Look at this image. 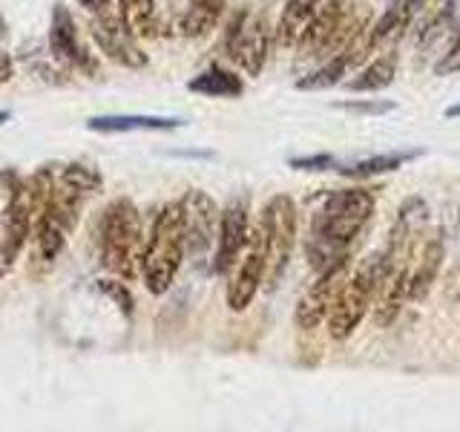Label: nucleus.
<instances>
[{
    "instance_id": "obj_1",
    "label": "nucleus",
    "mask_w": 460,
    "mask_h": 432,
    "mask_svg": "<svg viewBox=\"0 0 460 432\" xmlns=\"http://www.w3.org/2000/svg\"><path fill=\"white\" fill-rule=\"evenodd\" d=\"M35 194V259L40 266H52L64 239L78 222V211L86 196H93L101 179L98 173L84 165H66L61 173L40 170L32 179Z\"/></svg>"
},
{
    "instance_id": "obj_2",
    "label": "nucleus",
    "mask_w": 460,
    "mask_h": 432,
    "mask_svg": "<svg viewBox=\"0 0 460 432\" xmlns=\"http://www.w3.org/2000/svg\"><path fill=\"white\" fill-rule=\"evenodd\" d=\"M374 208H377V202L366 187H349V191H340L325 199L320 213L314 216L308 239V259L316 274L349 259L351 242L368 225Z\"/></svg>"
},
{
    "instance_id": "obj_3",
    "label": "nucleus",
    "mask_w": 460,
    "mask_h": 432,
    "mask_svg": "<svg viewBox=\"0 0 460 432\" xmlns=\"http://www.w3.org/2000/svg\"><path fill=\"white\" fill-rule=\"evenodd\" d=\"M187 248V230H184V208L181 202H170L155 216L150 239L141 254V277L150 294H164L176 280Z\"/></svg>"
},
{
    "instance_id": "obj_4",
    "label": "nucleus",
    "mask_w": 460,
    "mask_h": 432,
    "mask_svg": "<svg viewBox=\"0 0 460 432\" xmlns=\"http://www.w3.org/2000/svg\"><path fill=\"white\" fill-rule=\"evenodd\" d=\"M98 248L101 263L115 277L133 280L141 266L144 237H141V213L129 199H115L104 208L98 222Z\"/></svg>"
},
{
    "instance_id": "obj_5",
    "label": "nucleus",
    "mask_w": 460,
    "mask_h": 432,
    "mask_svg": "<svg viewBox=\"0 0 460 432\" xmlns=\"http://www.w3.org/2000/svg\"><path fill=\"white\" fill-rule=\"evenodd\" d=\"M385 277V251L368 254L357 266L351 277H345L340 292L328 309V335L334 340H345L354 335V328L363 323L374 297L380 292V283Z\"/></svg>"
},
{
    "instance_id": "obj_6",
    "label": "nucleus",
    "mask_w": 460,
    "mask_h": 432,
    "mask_svg": "<svg viewBox=\"0 0 460 432\" xmlns=\"http://www.w3.org/2000/svg\"><path fill=\"white\" fill-rule=\"evenodd\" d=\"M225 47H227V55L234 58L248 76H259L270 50V26H268L265 12L242 9L236 18L230 21Z\"/></svg>"
},
{
    "instance_id": "obj_7",
    "label": "nucleus",
    "mask_w": 460,
    "mask_h": 432,
    "mask_svg": "<svg viewBox=\"0 0 460 432\" xmlns=\"http://www.w3.org/2000/svg\"><path fill=\"white\" fill-rule=\"evenodd\" d=\"M262 234L268 245V280H277L296 242V205L291 196L277 194L268 202L262 211Z\"/></svg>"
},
{
    "instance_id": "obj_8",
    "label": "nucleus",
    "mask_w": 460,
    "mask_h": 432,
    "mask_svg": "<svg viewBox=\"0 0 460 432\" xmlns=\"http://www.w3.org/2000/svg\"><path fill=\"white\" fill-rule=\"evenodd\" d=\"M268 277V245H265V234H262V225H259L248 245H244V256L239 268L234 271L227 285V309L230 311H244L253 302L259 285Z\"/></svg>"
},
{
    "instance_id": "obj_9",
    "label": "nucleus",
    "mask_w": 460,
    "mask_h": 432,
    "mask_svg": "<svg viewBox=\"0 0 460 432\" xmlns=\"http://www.w3.org/2000/svg\"><path fill=\"white\" fill-rule=\"evenodd\" d=\"M345 268H349V259H342V263L320 271L316 283L308 288L305 294H302L299 309H296V326L299 328H316L325 320L331 302H334L340 285L345 283Z\"/></svg>"
},
{
    "instance_id": "obj_10",
    "label": "nucleus",
    "mask_w": 460,
    "mask_h": 432,
    "mask_svg": "<svg viewBox=\"0 0 460 432\" xmlns=\"http://www.w3.org/2000/svg\"><path fill=\"white\" fill-rule=\"evenodd\" d=\"M93 38L98 43V50L104 52L110 61H115V64L129 67V69H138V67L147 64L144 52L136 47V35L124 26V21L101 18L93 26Z\"/></svg>"
},
{
    "instance_id": "obj_11",
    "label": "nucleus",
    "mask_w": 460,
    "mask_h": 432,
    "mask_svg": "<svg viewBox=\"0 0 460 432\" xmlns=\"http://www.w3.org/2000/svg\"><path fill=\"white\" fill-rule=\"evenodd\" d=\"M251 239L248 230V208L242 202H230L227 211L222 213V228H219V251H216V274H227L236 266V256L244 251V245Z\"/></svg>"
},
{
    "instance_id": "obj_12",
    "label": "nucleus",
    "mask_w": 460,
    "mask_h": 432,
    "mask_svg": "<svg viewBox=\"0 0 460 432\" xmlns=\"http://www.w3.org/2000/svg\"><path fill=\"white\" fill-rule=\"evenodd\" d=\"M184 208V230H187V248L193 254L208 251L213 239V225H216V205L205 191H190L181 199Z\"/></svg>"
},
{
    "instance_id": "obj_13",
    "label": "nucleus",
    "mask_w": 460,
    "mask_h": 432,
    "mask_svg": "<svg viewBox=\"0 0 460 432\" xmlns=\"http://www.w3.org/2000/svg\"><path fill=\"white\" fill-rule=\"evenodd\" d=\"M443 263V239L431 234L423 245H417L409 263V300H426L435 285V277Z\"/></svg>"
},
{
    "instance_id": "obj_14",
    "label": "nucleus",
    "mask_w": 460,
    "mask_h": 432,
    "mask_svg": "<svg viewBox=\"0 0 460 432\" xmlns=\"http://www.w3.org/2000/svg\"><path fill=\"white\" fill-rule=\"evenodd\" d=\"M49 47L55 52V58H61L69 67H81V69H95V64L90 61V55L84 52V47L78 43V32H75V21L69 18L66 9L58 6L52 14V29H49Z\"/></svg>"
},
{
    "instance_id": "obj_15",
    "label": "nucleus",
    "mask_w": 460,
    "mask_h": 432,
    "mask_svg": "<svg viewBox=\"0 0 460 432\" xmlns=\"http://www.w3.org/2000/svg\"><path fill=\"white\" fill-rule=\"evenodd\" d=\"M320 6H323V0H288V4L282 6L277 32H273L277 47L294 50L302 40V35H305V29L311 26V21L316 18Z\"/></svg>"
},
{
    "instance_id": "obj_16",
    "label": "nucleus",
    "mask_w": 460,
    "mask_h": 432,
    "mask_svg": "<svg viewBox=\"0 0 460 432\" xmlns=\"http://www.w3.org/2000/svg\"><path fill=\"white\" fill-rule=\"evenodd\" d=\"M95 133H129V130H172L181 127V119H162V115H98L86 124Z\"/></svg>"
},
{
    "instance_id": "obj_17",
    "label": "nucleus",
    "mask_w": 460,
    "mask_h": 432,
    "mask_svg": "<svg viewBox=\"0 0 460 432\" xmlns=\"http://www.w3.org/2000/svg\"><path fill=\"white\" fill-rule=\"evenodd\" d=\"M187 90L199 93V95H208V98H236V95H242L244 84L236 72L222 69V67H210L187 84Z\"/></svg>"
},
{
    "instance_id": "obj_18",
    "label": "nucleus",
    "mask_w": 460,
    "mask_h": 432,
    "mask_svg": "<svg viewBox=\"0 0 460 432\" xmlns=\"http://www.w3.org/2000/svg\"><path fill=\"white\" fill-rule=\"evenodd\" d=\"M227 6V0H193L190 6H187V12L181 14V35L187 38H201L208 35L210 29L219 23L222 12Z\"/></svg>"
},
{
    "instance_id": "obj_19",
    "label": "nucleus",
    "mask_w": 460,
    "mask_h": 432,
    "mask_svg": "<svg viewBox=\"0 0 460 432\" xmlns=\"http://www.w3.org/2000/svg\"><path fill=\"white\" fill-rule=\"evenodd\" d=\"M119 12L136 38L155 35V0H119Z\"/></svg>"
},
{
    "instance_id": "obj_20",
    "label": "nucleus",
    "mask_w": 460,
    "mask_h": 432,
    "mask_svg": "<svg viewBox=\"0 0 460 432\" xmlns=\"http://www.w3.org/2000/svg\"><path fill=\"white\" fill-rule=\"evenodd\" d=\"M417 158V150H409V153H380V156H371V158H363V162L357 165H349V167H340L342 176H351V179H368V176H380V173H388V170H397L406 162Z\"/></svg>"
},
{
    "instance_id": "obj_21",
    "label": "nucleus",
    "mask_w": 460,
    "mask_h": 432,
    "mask_svg": "<svg viewBox=\"0 0 460 432\" xmlns=\"http://www.w3.org/2000/svg\"><path fill=\"white\" fill-rule=\"evenodd\" d=\"M394 61L392 58H377V61H371L366 69L357 72V78L349 81V90L354 93H377V90H385L388 84L394 81Z\"/></svg>"
},
{
    "instance_id": "obj_22",
    "label": "nucleus",
    "mask_w": 460,
    "mask_h": 432,
    "mask_svg": "<svg viewBox=\"0 0 460 432\" xmlns=\"http://www.w3.org/2000/svg\"><path fill=\"white\" fill-rule=\"evenodd\" d=\"M349 69H351L349 61H345L342 55H334V58H328V61L320 69H316V72H311V76H305V78H299L296 81V90H325V86L340 84L342 76Z\"/></svg>"
},
{
    "instance_id": "obj_23",
    "label": "nucleus",
    "mask_w": 460,
    "mask_h": 432,
    "mask_svg": "<svg viewBox=\"0 0 460 432\" xmlns=\"http://www.w3.org/2000/svg\"><path fill=\"white\" fill-rule=\"evenodd\" d=\"M334 165V158L320 153V156H305V158H291V167L296 170H325Z\"/></svg>"
},
{
    "instance_id": "obj_24",
    "label": "nucleus",
    "mask_w": 460,
    "mask_h": 432,
    "mask_svg": "<svg viewBox=\"0 0 460 432\" xmlns=\"http://www.w3.org/2000/svg\"><path fill=\"white\" fill-rule=\"evenodd\" d=\"M457 69H460V32H457V40L452 43V50L446 52L440 58V64H438L440 76H449V72H457Z\"/></svg>"
},
{
    "instance_id": "obj_25",
    "label": "nucleus",
    "mask_w": 460,
    "mask_h": 432,
    "mask_svg": "<svg viewBox=\"0 0 460 432\" xmlns=\"http://www.w3.org/2000/svg\"><path fill=\"white\" fill-rule=\"evenodd\" d=\"M342 110H363V112H385L392 110V104H340Z\"/></svg>"
},
{
    "instance_id": "obj_26",
    "label": "nucleus",
    "mask_w": 460,
    "mask_h": 432,
    "mask_svg": "<svg viewBox=\"0 0 460 432\" xmlns=\"http://www.w3.org/2000/svg\"><path fill=\"white\" fill-rule=\"evenodd\" d=\"M78 4L86 6V9H93V12H101V9L110 4V0H78Z\"/></svg>"
},
{
    "instance_id": "obj_27",
    "label": "nucleus",
    "mask_w": 460,
    "mask_h": 432,
    "mask_svg": "<svg viewBox=\"0 0 460 432\" xmlns=\"http://www.w3.org/2000/svg\"><path fill=\"white\" fill-rule=\"evenodd\" d=\"M12 76V69H9V61L4 58V61H0V81H6Z\"/></svg>"
},
{
    "instance_id": "obj_28",
    "label": "nucleus",
    "mask_w": 460,
    "mask_h": 432,
    "mask_svg": "<svg viewBox=\"0 0 460 432\" xmlns=\"http://www.w3.org/2000/svg\"><path fill=\"white\" fill-rule=\"evenodd\" d=\"M446 115H449V119H460V104L449 107V110H446Z\"/></svg>"
},
{
    "instance_id": "obj_29",
    "label": "nucleus",
    "mask_w": 460,
    "mask_h": 432,
    "mask_svg": "<svg viewBox=\"0 0 460 432\" xmlns=\"http://www.w3.org/2000/svg\"><path fill=\"white\" fill-rule=\"evenodd\" d=\"M0 38H4V21H0Z\"/></svg>"
}]
</instances>
